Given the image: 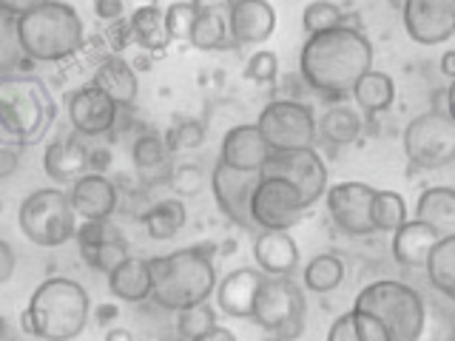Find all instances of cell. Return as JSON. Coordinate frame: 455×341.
<instances>
[{
  "label": "cell",
  "instance_id": "9a60e30c",
  "mask_svg": "<svg viewBox=\"0 0 455 341\" xmlns=\"http://www.w3.org/2000/svg\"><path fill=\"white\" fill-rule=\"evenodd\" d=\"M404 32L419 46H438L455 35V0H404Z\"/></svg>",
  "mask_w": 455,
  "mask_h": 341
},
{
  "label": "cell",
  "instance_id": "74e56055",
  "mask_svg": "<svg viewBox=\"0 0 455 341\" xmlns=\"http://www.w3.org/2000/svg\"><path fill=\"white\" fill-rule=\"evenodd\" d=\"M168 188L177 194V199H188V196H199L205 188V170L196 163H180L171 165L168 174Z\"/></svg>",
  "mask_w": 455,
  "mask_h": 341
},
{
  "label": "cell",
  "instance_id": "f5cc1de1",
  "mask_svg": "<svg viewBox=\"0 0 455 341\" xmlns=\"http://www.w3.org/2000/svg\"><path fill=\"white\" fill-rule=\"evenodd\" d=\"M191 6L196 12H231L234 6V0H191Z\"/></svg>",
  "mask_w": 455,
  "mask_h": 341
},
{
  "label": "cell",
  "instance_id": "9f6ffc18",
  "mask_svg": "<svg viewBox=\"0 0 455 341\" xmlns=\"http://www.w3.org/2000/svg\"><path fill=\"white\" fill-rule=\"evenodd\" d=\"M97 316H100V321H108L111 316L117 319V307H111V305H103V307H100V313H97Z\"/></svg>",
  "mask_w": 455,
  "mask_h": 341
},
{
  "label": "cell",
  "instance_id": "277c9868",
  "mask_svg": "<svg viewBox=\"0 0 455 341\" xmlns=\"http://www.w3.org/2000/svg\"><path fill=\"white\" fill-rule=\"evenodd\" d=\"M89 316L92 298L83 284L68 276H49L28 298L20 327L40 341H71L89 327Z\"/></svg>",
  "mask_w": 455,
  "mask_h": 341
},
{
  "label": "cell",
  "instance_id": "1f68e13d",
  "mask_svg": "<svg viewBox=\"0 0 455 341\" xmlns=\"http://www.w3.org/2000/svg\"><path fill=\"white\" fill-rule=\"evenodd\" d=\"M188 43L199 52L234 49L231 32H228V14L225 12H196Z\"/></svg>",
  "mask_w": 455,
  "mask_h": 341
},
{
  "label": "cell",
  "instance_id": "d590c367",
  "mask_svg": "<svg viewBox=\"0 0 455 341\" xmlns=\"http://www.w3.org/2000/svg\"><path fill=\"white\" fill-rule=\"evenodd\" d=\"M370 219H373L376 234H393L395 227L407 222V202L402 194L395 191H379L373 194L370 202Z\"/></svg>",
  "mask_w": 455,
  "mask_h": 341
},
{
  "label": "cell",
  "instance_id": "d6a6232c",
  "mask_svg": "<svg viewBox=\"0 0 455 341\" xmlns=\"http://www.w3.org/2000/svg\"><path fill=\"white\" fill-rule=\"evenodd\" d=\"M341 282H345V262H341L336 253H316L305 265L302 284L310 293H319V296L333 293L341 288Z\"/></svg>",
  "mask_w": 455,
  "mask_h": 341
},
{
  "label": "cell",
  "instance_id": "ab89813d",
  "mask_svg": "<svg viewBox=\"0 0 455 341\" xmlns=\"http://www.w3.org/2000/svg\"><path fill=\"white\" fill-rule=\"evenodd\" d=\"M213 324H217V310H213L208 302L177 313V333L182 338H188V341L196 338V336H203L205 330H211Z\"/></svg>",
  "mask_w": 455,
  "mask_h": 341
},
{
  "label": "cell",
  "instance_id": "681fc988",
  "mask_svg": "<svg viewBox=\"0 0 455 341\" xmlns=\"http://www.w3.org/2000/svg\"><path fill=\"white\" fill-rule=\"evenodd\" d=\"M327 341H355L350 313H341V316L333 319L331 330H327Z\"/></svg>",
  "mask_w": 455,
  "mask_h": 341
},
{
  "label": "cell",
  "instance_id": "d6986e66",
  "mask_svg": "<svg viewBox=\"0 0 455 341\" xmlns=\"http://www.w3.org/2000/svg\"><path fill=\"white\" fill-rule=\"evenodd\" d=\"M267 156H270V148L262 139L259 128L251 123H242V125H234L225 131L217 163L234 168V170H259Z\"/></svg>",
  "mask_w": 455,
  "mask_h": 341
},
{
  "label": "cell",
  "instance_id": "7402d4cb",
  "mask_svg": "<svg viewBox=\"0 0 455 341\" xmlns=\"http://www.w3.org/2000/svg\"><path fill=\"white\" fill-rule=\"evenodd\" d=\"M89 156L92 151L77 137H60L43 151V170L57 185H71L83 174H89Z\"/></svg>",
  "mask_w": 455,
  "mask_h": 341
},
{
  "label": "cell",
  "instance_id": "5bb4252c",
  "mask_svg": "<svg viewBox=\"0 0 455 341\" xmlns=\"http://www.w3.org/2000/svg\"><path fill=\"white\" fill-rule=\"evenodd\" d=\"M376 188L364 182H339L324 191L327 213L333 225L347 236H373L376 227L370 219V202H373Z\"/></svg>",
  "mask_w": 455,
  "mask_h": 341
},
{
  "label": "cell",
  "instance_id": "11a10c76",
  "mask_svg": "<svg viewBox=\"0 0 455 341\" xmlns=\"http://www.w3.org/2000/svg\"><path fill=\"white\" fill-rule=\"evenodd\" d=\"M106 341H134L132 330H125V327H111L106 333Z\"/></svg>",
  "mask_w": 455,
  "mask_h": 341
},
{
  "label": "cell",
  "instance_id": "f907efd6",
  "mask_svg": "<svg viewBox=\"0 0 455 341\" xmlns=\"http://www.w3.org/2000/svg\"><path fill=\"white\" fill-rule=\"evenodd\" d=\"M14 267H18V256H14L9 242L0 239V284H6L14 276Z\"/></svg>",
  "mask_w": 455,
  "mask_h": 341
},
{
  "label": "cell",
  "instance_id": "2e32d148",
  "mask_svg": "<svg viewBox=\"0 0 455 341\" xmlns=\"http://www.w3.org/2000/svg\"><path fill=\"white\" fill-rule=\"evenodd\" d=\"M68 123L80 137H103L114 131V125L120 120L117 103L97 89L94 83H85L66 97Z\"/></svg>",
  "mask_w": 455,
  "mask_h": 341
},
{
  "label": "cell",
  "instance_id": "f6af8a7d",
  "mask_svg": "<svg viewBox=\"0 0 455 341\" xmlns=\"http://www.w3.org/2000/svg\"><path fill=\"white\" fill-rule=\"evenodd\" d=\"M279 75V57L276 52H256L251 54V60L245 66V77L253 80V83H259V85H267V83H274Z\"/></svg>",
  "mask_w": 455,
  "mask_h": 341
},
{
  "label": "cell",
  "instance_id": "91938a15",
  "mask_svg": "<svg viewBox=\"0 0 455 341\" xmlns=\"http://www.w3.org/2000/svg\"><path fill=\"white\" fill-rule=\"evenodd\" d=\"M390 4H393L395 9H402V6H404V0H390Z\"/></svg>",
  "mask_w": 455,
  "mask_h": 341
},
{
  "label": "cell",
  "instance_id": "680465c9",
  "mask_svg": "<svg viewBox=\"0 0 455 341\" xmlns=\"http://www.w3.org/2000/svg\"><path fill=\"white\" fill-rule=\"evenodd\" d=\"M6 333H9V324L6 319H0V338H6Z\"/></svg>",
  "mask_w": 455,
  "mask_h": 341
},
{
  "label": "cell",
  "instance_id": "836d02e7",
  "mask_svg": "<svg viewBox=\"0 0 455 341\" xmlns=\"http://www.w3.org/2000/svg\"><path fill=\"white\" fill-rule=\"evenodd\" d=\"M28 148V142L23 131L14 123V117L6 111V106L0 103V179L12 177L20 168V156Z\"/></svg>",
  "mask_w": 455,
  "mask_h": 341
},
{
  "label": "cell",
  "instance_id": "cb8c5ba5",
  "mask_svg": "<svg viewBox=\"0 0 455 341\" xmlns=\"http://www.w3.org/2000/svg\"><path fill=\"white\" fill-rule=\"evenodd\" d=\"M444 236L438 234L435 227L424 225L419 219H407L402 227H395L393 231V245H390V253H393V262L402 265V267H424L427 256L435 248V242Z\"/></svg>",
  "mask_w": 455,
  "mask_h": 341
},
{
  "label": "cell",
  "instance_id": "f1b7e54d",
  "mask_svg": "<svg viewBox=\"0 0 455 341\" xmlns=\"http://www.w3.org/2000/svg\"><path fill=\"white\" fill-rule=\"evenodd\" d=\"M424 270H427V279H430L433 290L441 293L444 298H455V234H444L435 248L430 250L424 262Z\"/></svg>",
  "mask_w": 455,
  "mask_h": 341
},
{
  "label": "cell",
  "instance_id": "ee69618b",
  "mask_svg": "<svg viewBox=\"0 0 455 341\" xmlns=\"http://www.w3.org/2000/svg\"><path fill=\"white\" fill-rule=\"evenodd\" d=\"M77 242L83 245H100V242H111V239H123L120 227L111 219H85L83 225H77Z\"/></svg>",
  "mask_w": 455,
  "mask_h": 341
},
{
  "label": "cell",
  "instance_id": "4dcf8cb0",
  "mask_svg": "<svg viewBox=\"0 0 455 341\" xmlns=\"http://www.w3.org/2000/svg\"><path fill=\"white\" fill-rule=\"evenodd\" d=\"M185 217H188V210H185L182 199L168 196V199H160V202H151L146 217H142V225H146L151 239L165 242V239H174L182 231Z\"/></svg>",
  "mask_w": 455,
  "mask_h": 341
},
{
  "label": "cell",
  "instance_id": "8fae6325",
  "mask_svg": "<svg viewBox=\"0 0 455 341\" xmlns=\"http://www.w3.org/2000/svg\"><path fill=\"white\" fill-rule=\"evenodd\" d=\"M259 177L288 179L302 196L305 210L313 208L327 191V165L316 148H296V151H274L259 168Z\"/></svg>",
  "mask_w": 455,
  "mask_h": 341
},
{
  "label": "cell",
  "instance_id": "6da1fadb",
  "mask_svg": "<svg viewBox=\"0 0 455 341\" xmlns=\"http://www.w3.org/2000/svg\"><path fill=\"white\" fill-rule=\"evenodd\" d=\"M373 68V43L364 28L339 23L319 35H310L299 52V80L310 91L327 99H341L353 91L355 80Z\"/></svg>",
  "mask_w": 455,
  "mask_h": 341
},
{
  "label": "cell",
  "instance_id": "8d00e7d4",
  "mask_svg": "<svg viewBox=\"0 0 455 341\" xmlns=\"http://www.w3.org/2000/svg\"><path fill=\"white\" fill-rule=\"evenodd\" d=\"M83 259L89 267L100 270V274H111L114 267H117L120 262H125L128 256V242L125 239H111V242H100V245H83L80 248Z\"/></svg>",
  "mask_w": 455,
  "mask_h": 341
},
{
  "label": "cell",
  "instance_id": "4fadbf2b",
  "mask_svg": "<svg viewBox=\"0 0 455 341\" xmlns=\"http://www.w3.org/2000/svg\"><path fill=\"white\" fill-rule=\"evenodd\" d=\"M259 185V170H234L222 163L211 170V194L217 199V208L228 222H234L242 231H251V196Z\"/></svg>",
  "mask_w": 455,
  "mask_h": 341
},
{
  "label": "cell",
  "instance_id": "83f0119b",
  "mask_svg": "<svg viewBox=\"0 0 455 341\" xmlns=\"http://www.w3.org/2000/svg\"><path fill=\"white\" fill-rule=\"evenodd\" d=\"M353 99L359 103V108L364 114H384L395 99V83L387 71H376L370 68L364 75L355 80L353 85Z\"/></svg>",
  "mask_w": 455,
  "mask_h": 341
},
{
  "label": "cell",
  "instance_id": "7dc6e473",
  "mask_svg": "<svg viewBox=\"0 0 455 341\" xmlns=\"http://www.w3.org/2000/svg\"><path fill=\"white\" fill-rule=\"evenodd\" d=\"M94 14L106 23H117L125 18V0H94Z\"/></svg>",
  "mask_w": 455,
  "mask_h": 341
},
{
  "label": "cell",
  "instance_id": "ba28073f",
  "mask_svg": "<svg viewBox=\"0 0 455 341\" xmlns=\"http://www.w3.org/2000/svg\"><path fill=\"white\" fill-rule=\"evenodd\" d=\"M0 103L18 123L28 146L40 142L57 117V103L49 85L32 75H14L12 80L0 83Z\"/></svg>",
  "mask_w": 455,
  "mask_h": 341
},
{
  "label": "cell",
  "instance_id": "f35d334b",
  "mask_svg": "<svg viewBox=\"0 0 455 341\" xmlns=\"http://www.w3.org/2000/svg\"><path fill=\"white\" fill-rule=\"evenodd\" d=\"M341 6L331 4V0H313L302 9V28L307 35H319V32H327V28H333L341 23Z\"/></svg>",
  "mask_w": 455,
  "mask_h": 341
},
{
  "label": "cell",
  "instance_id": "f546056e",
  "mask_svg": "<svg viewBox=\"0 0 455 341\" xmlns=\"http://www.w3.org/2000/svg\"><path fill=\"white\" fill-rule=\"evenodd\" d=\"M362 134V117L359 111H353L350 106H331L322 120L316 123V137H322L327 146H350Z\"/></svg>",
  "mask_w": 455,
  "mask_h": 341
},
{
  "label": "cell",
  "instance_id": "3957f363",
  "mask_svg": "<svg viewBox=\"0 0 455 341\" xmlns=\"http://www.w3.org/2000/svg\"><path fill=\"white\" fill-rule=\"evenodd\" d=\"M146 265L151 276L148 298L168 313H180L208 302L213 288H217V270H213L205 245L182 248L168 256H151Z\"/></svg>",
  "mask_w": 455,
  "mask_h": 341
},
{
  "label": "cell",
  "instance_id": "603a6c76",
  "mask_svg": "<svg viewBox=\"0 0 455 341\" xmlns=\"http://www.w3.org/2000/svg\"><path fill=\"white\" fill-rule=\"evenodd\" d=\"M92 83L103 94H108L114 103H117L120 111L132 108L137 103V97H140V77H137V71L120 54L103 57V63L94 68Z\"/></svg>",
  "mask_w": 455,
  "mask_h": 341
},
{
  "label": "cell",
  "instance_id": "7c38bea8",
  "mask_svg": "<svg viewBox=\"0 0 455 341\" xmlns=\"http://www.w3.org/2000/svg\"><path fill=\"white\" fill-rule=\"evenodd\" d=\"M302 196L288 179L259 177V185L251 196V222L259 231H291L302 222Z\"/></svg>",
  "mask_w": 455,
  "mask_h": 341
},
{
  "label": "cell",
  "instance_id": "44dd1931",
  "mask_svg": "<svg viewBox=\"0 0 455 341\" xmlns=\"http://www.w3.org/2000/svg\"><path fill=\"white\" fill-rule=\"evenodd\" d=\"M265 274L256 267H239L231 270L222 282H217V307L225 313V316H234V319H251V310H253V298L256 290H259Z\"/></svg>",
  "mask_w": 455,
  "mask_h": 341
},
{
  "label": "cell",
  "instance_id": "816d5d0a",
  "mask_svg": "<svg viewBox=\"0 0 455 341\" xmlns=\"http://www.w3.org/2000/svg\"><path fill=\"white\" fill-rule=\"evenodd\" d=\"M191 341H239L234 336V330H228V327H220V324H213L211 330H205L203 336H196Z\"/></svg>",
  "mask_w": 455,
  "mask_h": 341
},
{
  "label": "cell",
  "instance_id": "c3c4849f",
  "mask_svg": "<svg viewBox=\"0 0 455 341\" xmlns=\"http://www.w3.org/2000/svg\"><path fill=\"white\" fill-rule=\"evenodd\" d=\"M40 4H46V0H0V14L12 23V20L23 18L26 12L37 9Z\"/></svg>",
  "mask_w": 455,
  "mask_h": 341
},
{
  "label": "cell",
  "instance_id": "db71d44e",
  "mask_svg": "<svg viewBox=\"0 0 455 341\" xmlns=\"http://www.w3.org/2000/svg\"><path fill=\"white\" fill-rule=\"evenodd\" d=\"M441 71H444V77H455V52L450 49V52H444L441 54Z\"/></svg>",
  "mask_w": 455,
  "mask_h": 341
},
{
  "label": "cell",
  "instance_id": "b9f144b4",
  "mask_svg": "<svg viewBox=\"0 0 455 341\" xmlns=\"http://www.w3.org/2000/svg\"><path fill=\"white\" fill-rule=\"evenodd\" d=\"M203 139H205V125L199 120H182L177 125H171L163 137L168 151H194L203 146Z\"/></svg>",
  "mask_w": 455,
  "mask_h": 341
},
{
  "label": "cell",
  "instance_id": "7a4b0ae2",
  "mask_svg": "<svg viewBox=\"0 0 455 341\" xmlns=\"http://www.w3.org/2000/svg\"><path fill=\"white\" fill-rule=\"evenodd\" d=\"M350 313L355 341H416L424 330V296L402 279H376L355 296Z\"/></svg>",
  "mask_w": 455,
  "mask_h": 341
},
{
  "label": "cell",
  "instance_id": "5b68a950",
  "mask_svg": "<svg viewBox=\"0 0 455 341\" xmlns=\"http://www.w3.org/2000/svg\"><path fill=\"white\" fill-rule=\"evenodd\" d=\"M23 57L35 63H60L75 57L85 43V28L77 9L63 0H46L23 18L12 20Z\"/></svg>",
  "mask_w": 455,
  "mask_h": 341
},
{
  "label": "cell",
  "instance_id": "7bdbcfd3",
  "mask_svg": "<svg viewBox=\"0 0 455 341\" xmlns=\"http://www.w3.org/2000/svg\"><path fill=\"white\" fill-rule=\"evenodd\" d=\"M23 68V52L18 46V37H14V28L0 26V83L12 80L18 71Z\"/></svg>",
  "mask_w": 455,
  "mask_h": 341
},
{
  "label": "cell",
  "instance_id": "e575fe53",
  "mask_svg": "<svg viewBox=\"0 0 455 341\" xmlns=\"http://www.w3.org/2000/svg\"><path fill=\"white\" fill-rule=\"evenodd\" d=\"M128 28H132V40H137L142 49H163L168 37L163 32V12L160 6H140L132 9V18H128Z\"/></svg>",
  "mask_w": 455,
  "mask_h": 341
},
{
  "label": "cell",
  "instance_id": "30bf717a",
  "mask_svg": "<svg viewBox=\"0 0 455 341\" xmlns=\"http://www.w3.org/2000/svg\"><path fill=\"white\" fill-rule=\"evenodd\" d=\"M404 154L412 168L438 170L455 163V123L424 111L404 128Z\"/></svg>",
  "mask_w": 455,
  "mask_h": 341
},
{
  "label": "cell",
  "instance_id": "52a82bcc",
  "mask_svg": "<svg viewBox=\"0 0 455 341\" xmlns=\"http://www.w3.org/2000/svg\"><path fill=\"white\" fill-rule=\"evenodd\" d=\"M23 236L37 248H60L77 234V213L63 188H37L18 208Z\"/></svg>",
  "mask_w": 455,
  "mask_h": 341
},
{
  "label": "cell",
  "instance_id": "bcb514c9",
  "mask_svg": "<svg viewBox=\"0 0 455 341\" xmlns=\"http://www.w3.org/2000/svg\"><path fill=\"white\" fill-rule=\"evenodd\" d=\"M430 111L438 114V117L455 123V114H452V85H441V89H435L430 94Z\"/></svg>",
  "mask_w": 455,
  "mask_h": 341
},
{
  "label": "cell",
  "instance_id": "4316f807",
  "mask_svg": "<svg viewBox=\"0 0 455 341\" xmlns=\"http://www.w3.org/2000/svg\"><path fill=\"white\" fill-rule=\"evenodd\" d=\"M416 219L435 227L438 234H455V191L450 185L424 188L416 202Z\"/></svg>",
  "mask_w": 455,
  "mask_h": 341
},
{
  "label": "cell",
  "instance_id": "484cf974",
  "mask_svg": "<svg viewBox=\"0 0 455 341\" xmlns=\"http://www.w3.org/2000/svg\"><path fill=\"white\" fill-rule=\"evenodd\" d=\"M108 290L120 298V302H148L151 296V276H148V265L146 259H137V256H128L125 262L108 274Z\"/></svg>",
  "mask_w": 455,
  "mask_h": 341
},
{
  "label": "cell",
  "instance_id": "9c48e42d",
  "mask_svg": "<svg viewBox=\"0 0 455 341\" xmlns=\"http://www.w3.org/2000/svg\"><path fill=\"white\" fill-rule=\"evenodd\" d=\"M253 125L259 128L270 154L313 148V142H316V114H313L307 103H299V99H274V103L262 108L259 120Z\"/></svg>",
  "mask_w": 455,
  "mask_h": 341
},
{
  "label": "cell",
  "instance_id": "6f0895ef",
  "mask_svg": "<svg viewBox=\"0 0 455 341\" xmlns=\"http://www.w3.org/2000/svg\"><path fill=\"white\" fill-rule=\"evenodd\" d=\"M125 6H134V9H140V6H160V0H125Z\"/></svg>",
  "mask_w": 455,
  "mask_h": 341
},
{
  "label": "cell",
  "instance_id": "60d3db41",
  "mask_svg": "<svg viewBox=\"0 0 455 341\" xmlns=\"http://www.w3.org/2000/svg\"><path fill=\"white\" fill-rule=\"evenodd\" d=\"M194 20L196 9L191 6V0H177L163 12V32L168 40H188Z\"/></svg>",
  "mask_w": 455,
  "mask_h": 341
},
{
  "label": "cell",
  "instance_id": "d4e9b609",
  "mask_svg": "<svg viewBox=\"0 0 455 341\" xmlns=\"http://www.w3.org/2000/svg\"><path fill=\"white\" fill-rule=\"evenodd\" d=\"M132 160L137 165V174L142 179L146 188H154V185H165L168 174H171V151L165 148L163 137L156 134H142L134 139L132 148Z\"/></svg>",
  "mask_w": 455,
  "mask_h": 341
},
{
  "label": "cell",
  "instance_id": "e0dca14e",
  "mask_svg": "<svg viewBox=\"0 0 455 341\" xmlns=\"http://www.w3.org/2000/svg\"><path fill=\"white\" fill-rule=\"evenodd\" d=\"M68 202L75 208L77 219H111V213L117 210L120 188L106 174H83L68 185Z\"/></svg>",
  "mask_w": 455,
  "mask_h": 341
},
{
  "label": "cell",
  "instance_id": "ac0fdd59",
  "mask_svg": "<svg viewBox=\"0 0 455 341\" xmlns=\"http://www.w3.org/2000/svg\"><path fill=\"white\" fill-rule=\"evenodd\" d=\"M228 32L234 46H253L265 43L276 32V9L267 0H234L228 12Z\"/></svg>",
  "mask_w": 455,
  "mask_h": 341
},
{
  "label": "cell",
  "instance_id": "ffe728a7",
  "mask_svg": "<svg viewBox=\"0 0 455 341\" xmlns=\"http://www.w3.org/2000/svg\"><path fill=\"white\" fill-rule=\"evenodd\" d=\"M253 262L265 276H291L302 262V253L288 231H262L253 239Z\"/></svg>",
  "mask_w": 455,
  "mask_h": 341
},
{
  "label": "cell",
  "instance_id": "8992f818",
  "mask_svg": "<svg viewBox=\"0 0 455 341\" xmlns=\"http://www.w3.org/2000/svg\"><path fill=\"white\" fill-rule=\"evenodd\" d=\"M251 321L276 341H296L305 333L307 298L291 276H265L253 298Z\"/></svg>",
  "mask_w": 455,
  "mask_h": 341
}]
</instances>
